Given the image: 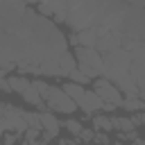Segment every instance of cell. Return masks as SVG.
Returning <instances> with one entry per match:
<instances>
[{"label":"cell","instance_id":"cell-1","mask_svg":"<svg viewBox=\"0 0 145 145\" xmlns=\"http://www.w3.org/2000/svg\"><path fill=\"white\" fill-rule=\"evenodd\" d=\"M100 5L102 2H68V11L63 16V23L72 32H84V29L93 27V23L97 20Z\"/></svg>","mask_w":145,"mask_h":145},{"label":"cell","instance_id":"cell-2","mask_svg":"<svg viewBox=\"0 0 145 145\" xmlns=\"http://www.w3.org/2000/svg\"><path fill=\"white\" fill-rule=\"evenodd\" d=\"M129 63H131V57L122 48L111 50V52H104L102 54V68H104V75L102 77L109 79L111 84H116L118 79H122L125 75H129Z\"/></svg>","mask_w":145,"mask_h":145},{"label":"cell","instance_id":"cell-3","mask_svg":"<svg viewBox=\"0 0 145 145\" xmlns=\"http://www.w3.org/2000/svg\"><path fill=\"white\" fill-rule=\"evenodd\" d=\"M75 61H77V70L86 77V79H97L104 75L102 68V54L97 50L91 48H75Z\"/></svg>","mask_w":145,"mask_h":145},{"label":"cell","instance_id":"cell-4","mask_svg":"<svg viewBox=\"0 0 145 145\" xmlns=\"http://www.w3.org/2000/svg\"><path fill=\"white\" fill-rule=\"evenodd\" d=\"M0 122L5 127V131L9 134H16L23 138V134L27 131V125H25V111H20L18 106L9 104V102H0Z\"/></svg>","mask_w":145,"mask_h":145},{"label":"cell","instance_id":"cell-5","mask_svg":"<svg viewBox=\"0 0 145 145\" xmlns=\"http://www.w3.org/2000/svg\"><path fill=\"white\" fill-rule=\"evenodd\" d=\"M41 100H43V104H45V111H48V109H54V111L66 113V116H70V113L77 111L75 102H72L61 88H57V86H48V91L41 95Z\"/></svg>","mask_w":145,"mask_h":145},{"label":"cell","instance_id":"cell-6","mask_svg":"<svg viewBox=\"0 0 145 145\" xmlns=\"http://www.w3.org/2000/svg\"><path fill=\"white\" fill-rule=\"evenodd\" d=\"M93 93H95L102 102L113 104V106H120V102H122V93H120L109 79H104V77L93 79Z\"/></svg>","mask_w":145,"mask_h":145},{"label":"cell","instance_id":"cell-7","mask_svg":"<svg viewBox=\"0 0 145 145\" xmlns=\"http://www.w3.org/2000/svg\"><path fill=\"white\" fill-rule=\"evenodd\" d=\"M39 120H41V131H43V143H50L52 138H57L59 136V129H61V125H59V120H57V116L52 113V111H41L39 113Z\"/></svg>","mask_w":145,"mask_h":145},{"label":"cell","instance_id":"cell-8","mask_svg":"<svg viewBox=\"0 0 145 145\" xmlns=\"http://www.w3.org/2000/svg\"><path fill=\"white\" fill-rule=\"evenodd\" d=\"M77 109H82V111L91 118V116H95L97 111H102V100H100L93 91H84V97H82V102L77 104Z\"/></svg>","mask_w":145,"mask_h":145},{"label":"cell","instance_id":"cell-9","mask_svg":"<svg viewBox=\"0 0 145 145\" xmlns=\"http://www.w3.org/2000/svg\"><path fill=\"white\" fill-rule=\"evenodd\" d=\"M75 36H77V48H91V50H95V41H97V29L95 27L77 32Z\"/></svg>","mask_w":145,"mask_h":145},{"label":"cell","instance_id":"cell-10","mask_svg":"<svg viewBox=\"0 0 145 145\" xmlns=\"http://www.w3.org/2000/svg\"><path fill=\"white\" fill-rule=\"evenodd\" d=\"M57 63H59V72H61V77L68 75V72H72V70L77 68V61H75L72 52H63V54H59V57H57Z\"/></svg>","mask_w":145,"mask_h":145},{"label":"cell","instance_id":"cell-11","mask_svg":"<svg viewBox=\"0 0 145 145\" xmlns=\"http://www.w3.org/2000/svg\"><path fill=\"white\" fill-rule=\"evenodd\" d=\"M61 91H63V93H66V95H68V97L75 102V106H77V104L82 102V97H84V91H86V88H84V86H77V84L66 82V84L61 86Z\"/></svg>","mask_w":145,"mask_h":145},{"label":"cell","instance_id":"cell-12","mask_svg":"<svg viewBox=\"0 0 145 145\" xmlns=\"http://www.w3.org/2000/svg\"><path fill=\"white\" fill-rule=\"evenodd\" d=\"M7 82H9V91H11V93H18V95H23V91L29 86V79H27V77H23V75L7 77Z\"/></svg>","mask_w":145,"mask_h":145},{"label":"cell","instance_id":"cell-13","mask_svg":"<svg viewBox=\"0 0 145 145\" xmlns=\"http://www.w3.org/2000/svg\"><path fill=\"white\" fill-rule=\"evenodd\" d=\"M91 125H93L97 131H104V134H109V131L113 129V125H111V118H109V116H102V113H95V116H91Z\"/></svg>","mask_w":145,"mask_h":145},{"label":"cell","instance_id":"cell-14","mask_svg":"<svg viewBox=\"0 0 145 145\" xmlns=\"http://www.w3.org/2000/svg\"><path fill=\"white\" fill-rule=\"evenodd\" d=\"M120 106H122L127 113H136V111H143V109H145L143 100H138V97H122Z\"/></svg>","mask_w":145,"mask_h":145},{"label":"cell","instance_id":"cell-15","mask_svg":"<svg viewBox=\"0 0 145 145\" xmlns=\"http://www.w3.org/2000/svg\"><path fill=\"white\" fill-rule=\"evenodd\" d=\"M111 125H113V129H118V131H131V129H136V127L131 125L129 116H116V118H111Z\"/></svg>","mask_w":145,"mask_h":145},{"label":"cell","instance_id":"cell-16","mask_svg":"<svg viewBox=\"0 0 145 145\" xmlns=\"http://www.w3.org/2000/svg\"><path fill=\"white\" fill-rule=\"evenodd\" d=\"M25 125H27V129L41 131V120H39V113H36V111H25Z\"/></svg>","mask_w":145,"mask_h":145},{"label":"cell","instance_id":"cell-17","mask_svg":"<svg viewBox=\"0 0 145 145\" xmlns=\"http://www.w3.org/2000/svg\"><path fill=\"white\" fill-rule=\"evenodd\" d=\"M63 127H66L72 136H79V134H82V129H84V125H82L79 120H75V118H68V120L63 122Z\"/></svg>","mask_w":145,"mask_h":145},{"label":"cell","instance_id":"cell-18","mask_svg":"<svg viewBox=\"0 0 145 145\" xmlns=\"http://www.w3.org/2000/svg\"><path fill=\"white\" fill-rule=\"evenodd\" d=\"M68 77H70V84H77V86H86V84L91 82V79H86V77H84L77 68H75L72 72H68Z\"/></svg>","mask_w":145,"mask_h":145},{"label":"cell","instance_id":"cell-19","mask_svg":"<svg viewBox=\"0 0 145 145\" xmlns=\"http://www.w3.org/2000/svg\"><path fill=\"white\" fill-rule=\"evenodd\" d=\"M93 145H109V136L104 134V131H100V134H93V140H91Z\"/></svg>","mask_w":145,"mask_h":145},{"label":"cell","instance_id":"cell-20","mask_svg":"<svg viewBox=\"0 0 145 145\" xmlns=\"http://www.w3.org/2000/svg\"><path fill=\"white\" fill-rule=\"evenodd\" d=\"M93 134H95V131H93L91 127H84V129H82V134H79L77 138H79V140H84V143H91V140H93Z\"/></svg>","mask_w":145,"mask_h":145},{"label":"cell","instance_id":"cell-21","mask_svg":"<svg viewBox=\"0 0 145 145\" xmlns=\"http://www.w3.org/2000/svg\"><path fill=\"white\" fill-rule=\"evenodd\" d=\"M129 120H131V125H134V127H140V125L145 122V116H143V111H136Z\"/></svg>","mask_w":145,"mask_h":145},{"label":"cell","instance_id":"cell-22","mask_svg":"<svg viewBox=\"0 0 145 145\" xmlns=\"http://www.w3.org/2000/svg\"><path fill=\"white\" fill-rule=\"evenodd\" d=\"M20 136H16V134H9V131H5V136H2V145H14L16 140H18Z\"/></svg>","mask_w":145,"mask_h":145},{"label":"cell","instance_id":"cell-23","mask_svg":"<svg viewBox=\"0 0 145 145\" xmlns=\"http://www.w3.org/2000/svg\"><path fill=\"white\" fill-rule=\"evenodd\" d=\"M136 138H138L136 129H131V131H120V140H136Z\"/></svg>","mask_w":145,"mask_h":145},{"label":"cell","instance_id":"cell-24","mask_svg":"<svg viewBox=\"0 0 145 145\" xmlns=\"http://www.w3.org/2000/svg\"><path fill=\"white\" fill-rule=\"evenodd\" d=\"M0 91H2V93H11V91H9V82H7V77L0 79Z\"/></svg>","mask_w":145,"mask_h":145},{"label":"cell","instance_id":"cell-25","mask_svg":"<svg viewBox=\"0 0 145 145\" xmlns=\"http://www.w3.org/2000/svg\"><path fill=\"white\" fill-rule=\"evenodd\" d=\"M66 43H70V45H72V48H77V36H75V34H70V36H68V41H66Z\"/></svg>","mask_w":145,"mask_h":145},{"label":"cell","instance_id":"cell-26","mask_svg":"<svg viewBox=\"0 0 145 145\" xmlns=\"http://www.w3.org/2000/svg\"><path fill=\"white\" fill-rule=\"evenodd\" d=\"M131 145H145V140H143V138H140V136H138V138H136V140H131Z\"/></svg>","mask_w":145,"mask_h":145},{"label":"cell","instance_id":"cell-27","mask_svg":"<svg viewBox=\"0 0 145 145\" xmlns=\"http://www.w3.org/2000/svg\"><path fill=\"white\" fill-rule=\"evenodd\" d=\"M5 136V127H2V122H0V138Z\"/></svg>","mask_w":145,"mask_h":145},{"label":"cell","instance_id":"cell-28","mask_svg":"<svg viewBox=\"0 0 145 145\" xmlns=\"http://www.w3.org/2000/svg\"><path fill=\"white\" fill-rule=\"evenodd\" d=\"M5 75H7V72H5V70H0V79H2V77H5Z\"/></svg>","mask_w":145,"mask_h":145},{"label":"cell","instance_id":"cell-29","mask_svg":"<svg viewBox=\"0 0 145 145\" xmlns=\"http://www.w3.org/2000/svg\"><path fill=\"white\" fill-rule=\"evenodd\" d=\"M116 145H122V143H116Z\"/></svg>","mask_w":145,"mask_h":145},{"label":"cell","instance_id":"cell-30","mask_svg":"<svg viewBox=\"0 0 145 145\" xmlns=\"http://www.w3.org/2000/svg\"><path fill=\"white\" fill-rule=\"evenodd\" d=\"M91 145H93V143H91Z\"/></svg>","mask_w":145,"mask_h":145}]
</instances>
